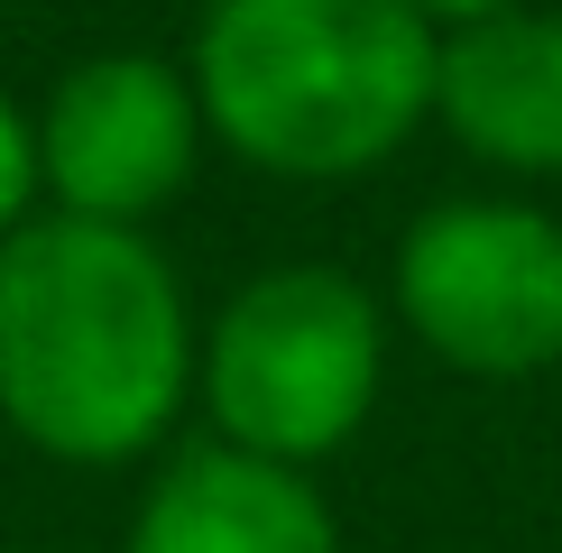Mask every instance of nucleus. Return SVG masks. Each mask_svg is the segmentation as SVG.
I'll use <instances>...</instances> for the list:
<instances>
[{
	"label": "nucleus",
	"mask_w": 562,
	"mask_h": 553,
	"mask_svg": "<svg viewBox=\"0 0 562 553\" xmlns=\"http://www.w3.org/2000/svg\"><path fill=\"white\" fill-rule=\"evenodd\" d=\"M194 341L184 276L148 230L29 213L0 240V443L56 471L157 461L194 406Z\"/></svg>",
	"instance_id": "f257e3e1"
},
{
	"label": "nucleus",
	"mask_w": 562,
	"mask_h": 553,
	"mask_svg": "<svg viewBox=\"0 0 562 553\" xmlns=\"http://www.w3.org/2000/svg\"><path fill=\"white\" fill-rule=\"evenodd\" d=\"M442 29L406 0H213L184 56L203 138L277 184H350L434 121Z\"/></svg>",
	"instance_id": "f03ea898"
},
{
	"label": "nucleus",
	"mask_w": 562,
	"mask_h": 553,
	"mask_svg": "<svg viewBox=\"0 0 562 553\" xmlns=\"http://www.w3.org/2000/svg\"><path fill=\"white\" fill-rule=\"evenodd\" d=\"M387 295L333 259L240 276L194 341L203 433L277 471H323L387 397Z\"/></svg>",
	"instance_id": "7ed1b4c3"
},
{
	"label": "nucleus",
	"mask_w": 562,
	"mask_h": 553,
	"mask_svg": "<svg viewBox=\"0 0 562 553\" xmlns=\"http://www.w3.org/2000/svg\"><path fill=\"white\" fill-rule=\"evenodd\" d=\"M387 323L452 379L562 369V222L526 194L425 203L387 259Z\"/></svg>",
	"instance_id": "20e7f679"
},
{
	"label": "nucleus",
	"mask_w": 562,
	"mask_h": 553,
	"mask_svg": "<svg viewBox=\"0 0 562 553\" xmlns=\"http://www.w3.org/2000/svg\"><path fill=\"white\" fill-rule=\"evenodd\" d=\"M37 129V203L75 222L148 230L203 167V111L184 65L167 56H83L29 111Z\"/></svg>",
	"instance_id": "39448f33"
},
{
	"label": "nucleus",
	"mask_w": 562,
	"mask_h": 553,
	"mask_svg": "<svg viewBox=\"0 0 562 553\" xmlns=\"http://www.w3.org/2000/svg\"><path fill=\"white\" fill-rule=\"evenodd\" d=\"M121 553H350L314 471H277L194 433L167 443L138 489Z\"/></svg>",
	"instance_id": "423d86ee"
},
{
	"label": "nucleus",
	"mask_w": 562,
	"mask_h": 553,
	"mask_svg": "<svg viewBox=\"0 0 562 553\" xmlns=\"http://www.w3.org/2000/svg\"><path fill=\"white\" fill-rule=\"evenodd\" d=\"M434 121L498 176H562V10H488L434 46Z\"/></svg>",
	"instance_id": "0eeeda50"
},
{
	"label": "nucleus",
	"mask_w": 562,
	"mask_h": 553,
	"mask_svg": "<svg viewBox=\"0 0 562 553\" xmlns=\"http://www.w3.org/2000/svg\"><path fill=\"white\" fill-rule=\"evenodd\" d=\"M29 213H37V129H29V111L0 92V240Z\"/></svg>",
	"instance_id": "6e6552de"
},
{
	"label": "nucleus",
	"mask_w": 562,
	"mask_h": 553,
	"mask_svg": "<svg viewBox=\"0 0 562 553\" xmlns=\"http://www.w3.org/2000/svg\"><path fill=\"white\" fill-rule=\"evenodd\" d=\"M415 19H434V29H471V19H488V10H517V0H406Z\"/></svg>",
	"instance_id": "1a4fd4ad"
}]
</instances>
